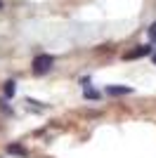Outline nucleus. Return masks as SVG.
I'll use <instances>...</instances> for the list:
<instances>
[{
	"instance_id": "nucleus-1",
	"label": "nucleus",
	"mask_w": 156,
	"mask_h": 158,
	"mask_svg": "<svg viewBox=\"0 0 156 158\" xmlns=\"http://www.w3.org/2000/svg\"><path fill=\"white\" fill-rule=\"evenodd\" d=\"M52 64H54V57H52V54H38V57H33L31 71L36 73V76H45L52 69Z\"/></svg>"
},
{
	"instance_id": "nucleus-2",
	"label": "nucleus",
	"mask_w": 156,
	"mask_h": 158,
	"mask_svg": "<svg viewBox=\"0 0 156 158\" xmlns=\"http://www.w3.org/2000/svg\"><path fill=\"white\" fill-rule=\"evenodd\" d=\"M104 92L111 94V97H123V94H130V92H132V87H128V85H109Z\"/></svg>"
},
{
	"instance_id": "nucleus-3",
	"label": "nucleus",
	"mask_w": 156,
	"mask_h": 158,
	"mask_svg": "<svg viewBox=\"0 0 156 158\" xmlns=\"http://www.w3.org/2000/svg\"><path fill=\"white\" fill-rule=\"evenodd\" d=\"M142 54H149V47L142 45V47H135V50H130L128 54H125V59H140Z\"/></svg>"
},
{
	"instance_id": "nucleus-4",
	"label": "nucleus",
	"mask_w": 156,
	"mask_h": 158,
	"mask_svg": "<svg viewBox=\"0 0 156 158\" xmlns=\"http://www.w3.org/2000/svg\"><path fill=\"white\" fill-rule=\"evenodd\" d=\"M7 153H12V156H26V149L21 144H10L7 146Z\"/></svg>"
},
{
	"instance_id": "nucleus-5",
	"label": "nucleus",
	"mask_w": 156,
	"mask_h": 158,
	"mask_svg": "<svg viewBox=\"0 0 156 158\" xmlns=\"http://www.w3.org/2000/svg\"><path fill=\"white\" fill-rule=\"evenodd\" d=\"M14 97V80H7L5 83V99H12Z\"/></svg>"
},
{
	"instance_id": "nucleus-6",
	"label": "nucleus",
	"mask_w": 156,
	"mask_h": 158,
	"mask_svg": "<svg viewBox=\"0 0 156 158\" xmlns=\"http://www.w3.org/2000/svg\"><path fill=\"white\" fill-rule=\"evenodd\" d=\"M85 97H88V99H99L102 94H99V90H90V87L85 85Z\"/></svg>"
},
{
	"instance_id": "nucleus-7",
	"label": "nucleus",
	"mask_w": 156,
	"mask_h": 158,
	"mask_svg": "<svg viewBox=\"0 0 156 158\" xmlns=\"http://www.w3.org/2000/svg\"><path fill=\"white\" fill-rule=\"evenodd\" d=\"M149 38L156 40V24H151V26H149Z\"/></svg>"
},
{
	"instance_id": "nucleus-8",
	"label": "nucleus",
	"mask_w": 156,
	"mask_h": 158,
	"mask_svg": "<svg viewBox=\"0 0 156 158\" xmlns=\"http://www.w3.org/2000/svg\"><path fill=\"white\" fill-rule=\"evenodd\" d=\"M151 59H154V64H156V52H154V57H151Z\"/></svg>"
},
{
	"instance_id": "nucleus-9",
	"label": "nucleus",
	"mask_w": 156,
	"mask_h": 158,
	"mask_svg": "<svg viewBox=\"0 0 156 158\" xmlns=\"http://www.w3.org/2000/svg\"><path fill=\"white\" fill-rule=\"evenodd\" d=\"M0 7H2V2H0Z\"/></svg>"
}]
</instances>
